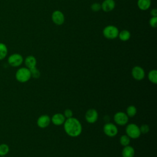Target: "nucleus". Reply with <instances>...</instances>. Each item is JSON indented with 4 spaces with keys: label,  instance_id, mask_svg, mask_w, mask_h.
<instances>
[{
    "label": "nucleus",
    "instance_id": "1",
    "mask_svg": "<svg viewBox=\"0 0 157 157\" xmlns=\"http://www.w3.org/2000/svg\"><path fill=\"white\" fill-rule=\"evenodd\" d=\"M63 124L65 132L70 137H77L82 133V124L76 118L72 117L66 119Z\"/></svg>",
    "mask_w": 157,
    "mask_h": 157
},
{
    "label": "nucleus",
    "instance_id": "2",
    "mask_svg": "<svg viewBox=\"0 0 157 157\" xmlns=\"http://www.w3.org/2000/svg\"><path fill=\"white\" fill-rule=\"evenodd\" d=\"M31 77L30 71L27 67H20L15 73V78L20 83L28 82Z\"/></svg>",
    "mask_w": 157,
    "mask_h": 157
},
{
    "label": "nucleus",
    "instance_id": "3",
    "mask_svg": "<svg viewBox=\"0 0 157 157\" xmlns=\"http://www.w3.org/2000/svg\"><path fill=\"white\" fill-rule=\"evenodd\" d=\"M119 30L118 28L114 25H107L102 30L103 36L108 39H114L118 36Z\"/></svg>",
    "mask_w": 157,
    "mask_h": 157
},
{
    "label": "nucleus",
    "instance_id": "4",
    "mask_svg": "<svg viewBox=\"0 0 157 157\" xmlns=\"http://www.w3.org/2000/svg\"><path fill=\"white\" fill-rule=\"evenodd\" d=\"M126 134L131 139H137L140 136L141 132L139 126L135 123H130L126 127Z\"/></svg>",
    "mask_w": 157,
    "mask_h": 157
},
{
    "label": "nucleus",
    "instance_id": "5",
    "mask_svg": "<svg viewBox=\"0 0 157 157\" xmlns=\"http://www.w3.org/2000/svg\"><path fill=\"white\" fill-rule=\"evenodd\" d=\"M103 131L107 136L113 137L117 135L118 130L115 124L112 123H107L103 127Z\"/></svg>",
    "mask_w": 157,
    "mask_h": 157
},
{
    "label": "nucleus",
    "instance_id": "6",
    "mask_svg": "<svg viewBox=\"0 0 157 157\" xmlns=\"http://www.w3.org/2000/svg\"><path fill=\"white\" fill-rule=\"evenodd\" d=\"M8 63L12 67H18L23 62V56L19 53H13L8 58Z\"/></svg>",
    "mask_w": 157,
    "mask_h": 157
},
{
    "label": "nucleus",
    "instance_id": "7",
    "mask_svg": "<svg viewBox=\"0 0 157 157\" xmlns=\"http://www.w3.org/2000/svg\"><path fill=\"white\" fill-rule=\"evenodd\" d=\"M113 120L115 123L120 126H123L128 123L129 117L126 113L123 112H118L115 113Z\"/></svg>",
    "mask_w": 157,
    "mask_h": 157
},
{
    "label": "nucleus",
    "instance_id": "8",
    "mask_svg": "<svg viewBox=\"0 0 157 157\" xmlns=\"http://www.w3.org/2000/svg\"><path fill=\"white\" fill-rule=\"evenodd\" d=\"M131 75L136 80L140 81L144 78L145 76V72L142 67L139 66H136L133 67L131 70Z\"/></svg>",
    "mask_w": 157,
    "mask_h": 157
},
{
    "label": "nucleus",
    "instance_id": "9",
    "mask_svg": "<svg viewBox=\"0 0 157 157\" xmlns=\"http://www.w3.org/2000/svg\"><path fill=\"white\" fill-rule=\"evenodd\" d=\"M64 15L63 13L59 10H56L53 12L52 14V20L56 25H61L64 22Z\"/></svg>",
    "mask_w": 157,
    "mask_h": 157
},
{
    "label": "nucleus",
    "instance_id": "10",
    "mask_svg": "<svg viewBox=\"0 0 157 157\" xmlns=\"http://www.w3.org/2000/svg\"><path fill=\"white\" fill-rule=\"evenodd\" d=\"M85 117L88 123H94L98 119V113L96 109H90L86 112Z\"/></svg>",
    "mask_w": 157,
    "mask_h": 157
},
{
    "label": "nucleus",
    "instance_id": "11",
    "mask_svg": "<svg viewBox=\"0 0 157 157\" xmlns=\"http://www.w3.org/2000/svg\"><path fill=\"white\" fill-rule=\"evenodd\" d=\"M51 118L47 115H42L37 120V125L40 128H45L49 126Z\"/></svg>",
    "mask_w": 157,
    "mask_h": 157
},
{
    "label": "nucleus",
    "instance_id": "12",
    "mask_svg": "<svg viewBox=\"0 0 157 157\" xmlns=\"http://www.w3.org/2000/svg\"><path fill=\"white\" fill-rule=\"evenodd\" d=\"M66 119L63 113H56L51 118V122L56 126H59L64 124Z\"/></svg>",
    "mask_w": 157,
    "mask_h": 157
},
{
    "label": "nucleus",
    "instance_id": "13",
    "mask_svg": "<svg viewBox=\"0 0 157 157\" xmlns=\"http://www.w3.org/2000/svg\"><path fill=\"white\" fill-rule=\"evenodd\" d=\"M101 9L105 12L113 10L115 7V2L114 0H104L101 4Z\"/></svg>",
    "mask_w": 157,
    "mask_h": 157
},
{
    "label": "nucleus",
    "instance_id": "14",
    "mask_svg": "<svg viewBox=\"0 0 157 157\" xmlns=\"http://www.w3.org/2000/svg\"><path fill=\"white\" fill-rule=\"evenodd\" d=\"M25 64L26 67L30 69H32L34 67H36L37 60H36V58L34 56L29 55L25 58Z\"/></svg>",
    "mask_w": 157,
    "mask_h": 157
},
{
    "label": "nucleus",
    "instance_id": "15",
    "mask_svg": "<svg viewBox=\"0 0 157 157\" xmlns=\"http://www.w3.org/2000/svg\"><path fill=\"white\" fill-rule=\"evenodd\" d=\"M135 155V151L132 147L129 145L124 147L121 151L122 157H134Z\"/></svg>",
    "mask_w": 157,
    "mask_h": 157
},
{
    "label": "nucleus",
    "instance_id": "16",
    "mask_svg": "<svg viewBox=\"0 0 157 157\" xmlns=\"http://www.w3.org/2000/svg\"><path fill=\"white\" fill-rule=\"evenodd\" d=\"M137 4L141 10H147L150 7L151 0H137Z\"/></svg>",
    "mask_w": 157,
    "mask_h": 157
},
{
    "label": "nucleus",
    "instance_id": "17",
    "mask_svg": "<svg viewBox=\"0 0 157 157\" xmlns=\"http://www.w3.org/2000/svg\"><path fill=\"white\" fill-rule=\"evenodd\" d=\"M118 37L120 39V40L125 42L128 40L131 37V33L128 30L123 29L121 31H119Z\"/></svg>",
    "mask_w": 157,
    "mask_h": 157
},
{
    "label": "nucleus",
    "instance_id": "18",
    "mask_svg": "<svg viewBox=\"0 0 157 157\" xmlns=\"http://www.w3.org/2000/svg\"><path fill=\"white\" fill-rule=\"evenodd\" d=\"M148 78L150 82L154 84L157 83V71L156 69H152L149 71L148 74Z\"/></svg>",
    "mask_w": 157,
    "mask_h": 157
},
{
    "label": "nucleus",
    "instance_id": "19",
    "mask_svg": "<svg viewBox=\"0 0 157 157\" xmlns=\"http://www.w3.org/2000/svg\"><path fill=\"white\" fill-rule=\"evenodd\" d=\"M8 53L7 47L4 43L0 42V60L4 59Z\"/></svg>",
    "mask_w": 157,
    "mask_h": 157
},
{
    "label": "nucleus",
    "instance_id": "20",
    "mask_svg": "<svg viewBox=\"0 0 157 157\" xmlns=\"http://www.w3.org/2000/svg\"><path fill=\"white\" fill-rule=\"evenodd\" d=\"M126 113L128 117H133L137 113V108L134 105H130L127 107Z\"/></svg>",
    "mask_w": 157,
    "mask_h": 157
},
{
    "label": "nucleus",
    "instance_id": "21",
    "mask_svg": "<svg viewBox=\"0 0 157 157\" xmlns=\"http://www.w3.org/2000/svg\"><path fill=\"white\" fill-rule=\"evenodd\" d=\"M130 141H131V138L129 136H128L126 134L122 135L120 138V143L123 147L129 145Z\"/></svg>",
    "mask_w": 157,
    "mask_h": 157
},
{
    "label": "nucleus",
    "instance_id": "22",
    "mask_svg": "<svg viewBox=\"0 0 157 157\" xmlns=\"http://www.w3.org/2000/svg\"><path fill=\"white\" fill-rule=\"evenodd\" d=\"M9 151V146L6 144H2L0 145V156H4Z\"/></svg>",
    "mask_w": 157,
    "mask_h": 157
},
{
    "label": "nucleus",
    "instance_id": "23",
    "mask_svg": "<svg viewBox=\"0 0 157 157\" xmlns=\"http://www.w3.org/2000/svg\"><path fill=\"white\" fill-rule=\"evenodd\" d=\"M29 71H30V72H31V77L34 78H38L40 76V72L36 68V67H34L32 69H30Z\"/></svg>",
    "mask_w": 157,
    "mask_h": 157
},
{
    "label": "nucleus",
    "instance_id": "24",
    "mask_svg": "<svg viewBox=\"0 0 157 157\" xmlns=\"http://www.w3.org/2000/svg\"><path fill=\"white\" fill-rule=\"evenodd\" d=\"M140 132L141 134H147L150 131V127L148 124H142L140 127Z\"/></svg>",
    "mask_w": 157,
    "mask_h": 157
},
{
    "label": "nucleus",
    "instance_id": "25",
    "mask_svg": "<svg viewBox=\"0 0 157 157\" xmlns=\"http://www.w3.org/2000/svg\"><path fill=\"white\" fill-rule=\"evenodd\" d=\"M91 9L93 12H98L101 9V6L99 3L94 2L91 4Z\"/></svg>",
    "mask_w": 157,
    "mask_h": 157
},
{
    "label": "nucleus",
    "instance_id": "26",
    "mask_svg": "<svg viewBox=\"0 0 157 157\" xmlns=\"http://www.w3.org/2000/svg\"><path fill=\"white\" fill-rule=\"evenodd\" d=\"M149 25L151 28L157 26V17H151L149 20Z\"/></svg>",
    "mask_w": 157,
    "mask_h": 157
},
{
    "label": "nucleus",
    "instance_id": "27",
    "mask_svg": "<svg viewBox=\"0 0 157 157\" xmlns=\"http://www.w3.org/2000/svg\"><path fill=\"white\" fill-rule=\"evenodd\" d=\"M63 115L66 119L69 118H71L73 117V112L72 111V110H71L69 109H67L64 111Z\"/></svg>",
    "mask_w": 157,
    "mask_h": 157
},
{
    "label": "nucleus",
    "instance_id": "28",
    "mask_svg": "<svg viewBox=\"0 0 157 157\" xmlns=\"http://www.w3.org/2000/svg\"><path fill=\"white\" fill-rule=\"evenodd\" d=\"M150 15L151 17H157V9L154 8L150 10Z\"/></svg>",
    "mask_w": 157,
    "mask_h": 157
},
{
    "label": "nucleus",
    "instance_id": "29",
    "mask_svg": "<svg viewBox=\"0 0 157 157\" xmlns=\"http://www.w3.org/2000/svg\"><path fill=\"white\" fill-rule=\"evenodd\" d=\"M1 157H4V156H1Z\"/></svg>",
    "mask_w": 157,
    "mask_h": 157
}]
</instances>
